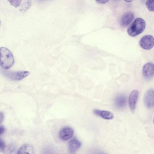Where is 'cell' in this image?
<instances>
[{
    "label": "cell",
    "instance_id": "obj_10",
    "mask_svg": "<svg viewBox=\"0 0 154 154\" xmlns=\"http://www.w3.org/2000/svg\"><path fill=\"white\" fill-rule=\"evenodd\" d=\"M134 14L131 11L125 13L122 16L120 21L121 25L125 27L129 25L134 18Z\"/></svg>",
    "mask_w": 154,
    "mask_h": 154
},
{
    "label": "cell",
    "instance_id": "obj_16",
    "mask_svg": "<svg viewBox=\"0 0 154 154\" xmlns=\"http://www.w3.org/2000/svg\"><path fill=\"white\" fill-rule=\"evenodd\" d=\"M5 147V143L2 139L0 138V151L4 150Z\"/></svg>",
    "mask_w": 154,
    "mask_h": 154
},
{
    "label": "cell",
    "instance_id": "obj_17",
    "mask_svg": "<svg viewBox=\"0 0 154 154\" xmlns=\"http://www.w3.org/2000/svg\"><path fill=\"white\" fill-rule=\"evenodd\" d=\"M109 0H95L98 3L100 4H104L107 3Z\"/></svg>",
    "mask_w": 154,
    "mask_h": 154
},
{
    "label": "cell",
    "instance_id": "obj_12",
    "mask_svg": "<svg viewBox=\"0 0 154 154\" xmlns=\"http://www.w3.org/2000/svg\"><path fill=\"white\" fill-rule=\"evenodd\" d=\"M114 104L117 108L120 109L124 108L127 104L126 97L123 95L118 96L115 99Z\"/></svg>",
    "mask_w": 154,
    "mask_h": 154
},
{
    "label": "cell",
    "instance_id": "obj_8",
    "mask_svg": "<svg viewBox=\"0 0 154 154\" xmlns=\"http://www.w3.org/2000/svg\"><path fill=\"white\" fill-rule=\"evenodd\" d=\"M138 94V91L135 90L131 92L129 96L128 105L130 110L133 112H134L135 110Z\"/></svg>",
    "mask_w": 154,
    "mask_h": 154
},
{
    "label": "cell",
    "instance_id": "obj_4",
    "mask_svg": "<svg viewBox=\"0 0 154 154\" xmlns=\"http://www.w3.org/2000/svg\"><path fill=\"white\" fill-rule=\"evenodd\" d=\"M29 73V72L27 71H17L7 73L6 75L11 80L20 81L26 77Z\"/></svg>",
    "mask_w": 154,
    "mask_h": 154
},
{
    "label": "cell",
    "instance_id": "obj_3",
    "mask_svg": "<svg viewBox=\"0 0 154 154\" xmlns=\"http://www.w3.org/2000/svg\"><path fill=\"white\" fill-rule=\"evenodd\" d=\"M154 38L152 35H146L141 38L139 42V44L143 49L149 50L153 47L154 45Z\"/></svg>",
    "mask_w": 154,
    "mask_h": 154
},
{
    "label": "cell",
    "instance_id": "obj_19",
    "mask_svg": "<svg viewBox=\"0 0 154 154\" xmlns=\"http://www.w3.org/2000/svg\"><path fill=\"white\" fill-rule=\"evenodd\" d=\"M4 119V116L3 113L0 112V124L2 123Z\"/></svg>",
    "mask_w": 154,
    "mask_h": 154
},
{
    "label": "cell",
    "instance_id": "obj_20",
    "mask_svg": "<svg viewBox=\"0 0 154 154\" xmlns=\"http://www.w3.org/2000/svg\"><path fill=\"white\" fill-rule=\"evenodd\" d=\"M125 1L127 2H130L131 1H132L133 0H124Z\"/></svg>",
    "mask_w": 154,
    "mask_h": 154
},
{
    "label": "cell",
    "instance_id": "obj_11",
    "mask_svg": "<svg viewBox=\"0 0 154 154\" xmlns=\"http://www.w3.org/2000/svg\"><path fill=\"white\" fill-rule=\"evenodd\" d=\"M94 114L97 116L106 120H111L114 118L113 113L111 112L104 110L94 109L93 111Z\"/></svg>",
    "mask_w": 154,
    "mask_h": 154
},
{
    "label": "cell",
    "instance_id": "obj_1",
    "mask_svg": "<svg viewBox=\"0 0 154 154\" xmlns=\"http://www.w3.org/2000/svg\"><path fill=\"white\" fill-rule=\"evenodd\" d=\"M14 60L11 51L5 47L0 48V65L3 68L8 69L14 64Z\"/></svg>",
    "mask_w": 154,
    "mask_h": 154
},
{
    "label": "cell",
    "instance_id": "obj_22",
    "mask_svg": "<svg viewBox=\"0 0 154 154\" xmlns=\"http://www.w3.org/2000/svg\"><path fill=\"white\" fill-rule=\"evenodd\" d=\"M1 25V20H0V26Z\"/></svg>",
    "mask_w": 154,
    "mask_h": 154
},
{
    "label": "cell",
    "instance_id": "obj_21",
    "mask_svg": "<svg viewBox=\"0 0 154 154\" xmlns=\"http://www.w3.org/2000/svg\"><path fill=\"white\" fill-rule=\"evenodd\" d=\"M40 1H47V0H38Z\"/></svg>",
    "mask_w": 154,
    "mask_h": 154
},
{
    "label": "cell",
    "instance_id": "obj_18",
    "mask_svg": "<svg viewBox=\"0 0 154 154\" xmlns=\"http://www.w3.org/2000/svg\"><path fill=\"white\" fill-rule=\"evenodd\" d=\"M5 127L2 126H0V135L3 134L5 131Z\"/></svg>",
    "mask_w": 154,
    "mask_h": 154
},
{
    "label": "cell",
    "instance_id": "obj_9",
    "mask_svg": "<svg viewBox=\"0 0 154 154\" xmlns=\"http://www.w3.org/2000/svg\"><path fill=\"white\" fill-rule=\"evenodd\" d=\"M81 142L76 138H73L68 143V149L71 153H74L80 148Z\"/></svg>",
    "mask_w": 154,
    "mask_h": 154
},
{
    "label": "cell",
    "instance_id": "obj_2",
    "mask_svg": "<svg viewBox=\"0 0 154 154\" xmlns=\"http://www.w3.org/2000/svg\"><path fill=\"white\" fill-rule=\"evenodd\" d=\"M145 27V21L141 18H137L128 28L127 32L130 36L135 37L142 33Z\"/></svg>",
    "mask_w": 154,
    "mask_h": 154
},
{
    "label": "cell",
    "instance_id": "obj_6",
    "mask_svg": "<svg viewBox=\"0 0 154 154\" xmlns=\"http://www.w3.org/2000/svg\"><path fill=\"white\" fill-rule=\"evenodd\" d=\"M142 74L146 80L151 79L154 75V64L150 62L145 64L142 68Z\"/></svg>",
    "mask_w": 154,
    "mask_h": 154
},
{
    "label": "cell",
    "instance_id": "obj_15",
    "mask_svg": "<svg viewBox=\"0 0 154 154\" xmlns=\"http://www.w3.org/2000/svg\"><path fill=\"white\" fill-rule=\"evenodd\" d=\"M22 0H8L10 4L15 8L19 7L20 5Z\"/></svg>",
    "mask_w": 154,
    "mask_h": 154
},
{
    "label": "cell",
    "instance_id": "obj_14",
    "mask_svg": "<svg viewBox=\"0 0 154 154\" xmlns=\"http://www.w3.org/2000/svg\"><path fill=\"white\" fill-rule=\"evenodd\" d=\"M154 0H147L145 5L148 9L151 11H154Z\"/></svg>",
    "mask_w": 154,
    "mask_h": 154
},
{
    "label": "cell",
    "instance_id": "obj_7",
    "mask_svg": "<svg viewBox=\"0 0 154 154\" xmlns=\"http://www.w3.org/2000/svg\"><path fill=\"white\" fill-rule=\"evenodd\" d=\"M74 134V131L71 127H65L60 131L59 136L60 139L63 141H66L70 139Z\"/></svg>",
    "mask_w": 154,
    "mask_h": 154
},
{
    "label": "cell",
    "instance_id": "obj_5",
    "mask_svg": "<svg viewBox=\"0 0 154 154\" xmlns=\"http://www.w3.org/2000/svg\"><path fill=\"white\" fill-rule=\"evenodd\" d=\"M145 105L148 108H153L154 105V91L153 89L148 90L145 93L143 99Z\"/></svg>",
    "mask_w": 154,
    "mask_h": 154
},
{
    "label": "cell",
    "instance_id": "obj_13",
    "mask_svg": "<svg viewBox=\"0 0 154 154\" xmlns=\"http://www.w3.org/2000/svg\"><path fill=\"white\" fill-rule=\"evenodd\" d=\"M35 150L31 145L26 144L22 146L17 152L18 154H34Z\"/></svg>",
    "mask_w": 154,
    "mask_h": 154
}]
</instances>
